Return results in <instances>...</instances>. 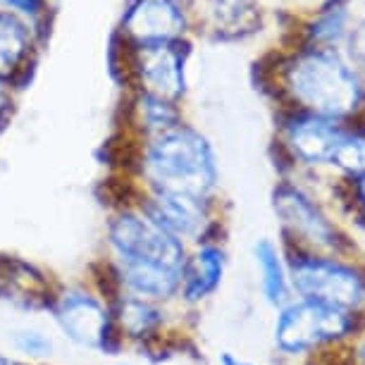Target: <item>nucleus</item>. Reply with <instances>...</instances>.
Returning a JSON list of instances; mask_svg holds the SVG:
<instances>
[{"mask_svg": "<svg viewBox=\"0 0 365 365\" xmlns=\"http://www.w3.org/2000/svg\"><path fill=\"white\" fill-rule=\"evenodd\" d=\"M256 263L260 267V277H263L260 284H263L265 299L272 306H282L287 301V274L279 253L270 241L263 239L256 244Z\"/></svg>", "mask_w": 365, "mask_h": 365, "instance_id": "obj_17", "label": "nucleus"}, {"mask_svg": "<svg viewBox=\"0 0 365 365\" xmlns=\"http://www.w3.org/2000/svg\"><path fill=\"white\" fill-rule=\"evenodd\" d=\"M129 170L134 191L212 198L217 189L215 150L184 120L146 139H129Z\"/></svg>", "mask_w": 365, "mask_h": 365, "instance_id": "obj_2", "label": "nucleus"}, {"mask_svg": "<svg viewBox=\"0 0 365 365\" xmlns=\"http://www.w3.org/2000/svg\"><path fill=\"white\" fill-rule=\"evenodd\" d=\"M351 53H354L356 63L365 67V19L356 26L354 38H351Z\"/></svg>", "mask_w": 365, "mask_h": 365, "instance_id": "obj_20", "label": "nucleus"}, {"mask_svg": "<svg viewBox=\"0 0 365 365\" xmlns=\"http://www.w3.org/2000/svg\"><path fill=\"white\" fill-rule=\"evenodd\" d=\"M292 282L303 299L320 301L336 308H354L365 294V282L356 270L327 258H315L296 251L289 258Z\"/></svg>", "mask_w": 365, "mask_h": 365, "instance_id": "obj_7", "label": "nucleus"}, {"mask_svg": "<svg viewBox=\"0 0 365 365\" xmlns=\"http://www.w3.org/2000/svg\"><path fill=\"white\" fill-rule=\"evenodd\" d=\"M191 22V8L179 0H125L117 41L127 48L177 43L187 41Z\"/></svg>", "mask_w": 365, "mask_h": 365, "instance_id": "obj_6", "label": "nucleus"}, {"mask_svg": "<svg viewBox=\"0 0 365 365\" xmlns=\"http://www.w3.org/2000/svg\"><path fill=\"white\" fill-rule=\"evenodd\" d=\"M179 3H184V5H187V8H191V10H194V5L198 3V0H179Z\"/></svg>", "mask_w": 365, "mask_h": 365, "instance_id": "obj_24", "label": "nucleus"}, {"mask_svg": "<svg viewBox=\"0 0 365 365\" xmlns=\"http://www.w3.org/2000/svg\"><path fill=\"white\" fill-rule=\"evenodd\" d=\"M127 91H139L182 106L187 96L189 41L155 43L141 48H117Z\"/></svg>", "mask_w": 365, "mask_h": 365, "instance_id": "obj_4", "label": "nucleus"}, {"mask_svg": "<svg viewBox=\"0 0 365 365\" xmlns=\"http://www.w3.org/2000/svg\"><path fill=\"white\" fill-rule=\"evenodd\" d=\"M15 349L26 356H51L53 341L38 329H22L15 336Z\"/></svg>", "mask_w": 365, "mask_h": 365, "instance_id": "obj_18", "label": "nucleus"}, {"mask_svg": "<svg viewBox=\"0 0 365 365\" xmlns=\"http://www.w3.org/2000/svg\"><path fill=\"white\" fill-rule=\"evenodd\" d=\"M205 26L217 38L249 36L260 26V8L256 0H198Z\"/></svg>", "mask_w": 365, "mask_h": 365, "instance_id": "obj_14", "label": "nucleus"}, {"mask_svg": "<svg viewBox=\"0 0 365 365\" xmlns=\"http://www.w3.org/2000/svg\"><path fill=\"white\" fill-rule=\"evenodd\" d=\"M349 136L329 122V117L320 115H299L287 122L284 127V146L296 160L318 165L334 163Z\"/></svg>", "mask_w": 365, "mask_h": 365, "instance_id": "obj_12", "label": "nucleus"}, {"mask_svg": "<svg viewBox=\"0 0 365 365\" xmlns=\"http://www.w3.org/2000/svg\"><path fill=\"white\" fill-rule=\"evenodd\" d=\"M222 365H253V363H244V361H237V358H232L230 354L222 356Z\"/></svg>", "mask_w": 365, "mask_h": 365, "instance_id": "obj_22", "label": "nucleus"}, {"mask_svg": "<svg viewBox=\"0 0 365 365\" xmlns=\"http://www.w3.org/2000/svg\"><path fill=\"white\" fill-rule=\"evenodd\" d=\"M282 81L296 106L320 117L346 115L361 98V86L354 72L322 48L303 51L289 60L282 70Z\"/></svg>", "mask_w": 365, "mask_h": 365, "instance_id": "obj_3", "label": "nucleus"}, {"mask_svg": "<svg viewBox=\"0 0 365 365\" xmlns=\"http://www.w3.org/2000/svg\"><path fill=\"white\" fill-rule=\"evenodd\" d=\"M60 329L74 344L88 349H110L115 334V320L110 301L101 299L81 287L67 289L51 303Z\"/></svg>", "mask_w": 365, "mask_h": 365, "instance_id": "obj_8", "label": "nucleus"}, {"mask_svg": "<svg viewBox=\"0 0 365 365\" xmlns=\"http://www.w3.org/2000/svg\"><path fill=\"white\" fill-rule=\"evenodd\" d=\"M106 246V274L115 294L155 303L179 294L189 258L187 244L158 225L136 201H125L108 220Z\"/></svg>", "mask_w": 365, "mask_h": 365, "instance_id": "obj_1", "label": "nucleus"}, {"mask_svg": "<svg viewBox=\"0 0 365 365\" xmlns=\"http://www.w3.org/2000/svg\"><path fill=\"white\" fill-rule=\"evenodd\" d=\"M182 106L158 96L129 91L125 106V132L129 139H146L177 122H182Z\"/></svg>", "mask_w": 365, "mask_h": 365, "instance_id": "obj_13", "label": "nucleus"}, {"mask_svg": "<svg viewBox=\"0 0 365 365\" xmlns=\"http://www.w3.org/2000/svg\"><path fill=\"white\" fill-rule=\"evenodd\" d=\"M0 365H19L15 361H8V358H0Z\"/></svg>", "mask_w": 365, "mask_h": 365, "instance_id": "obj_25", "label": "nucleus"}, {"mask_svg": "<svg viewBox=\"0 0 365 365\" xmlns=\"http://www.w3.org/2000/svg\"><path fill=\"white\" fill-rule=\"evenodd\" d=\"M225 272V253L217 244H210L208 239L196 249L194 256L187 258L182 277V296L187 301H201L208 294H212L222 279Z\"/></svg>", "mask_w": 365, "mask_h": 365, "instance_id": "obj_15", "label": "nucleus"}, {"mask_svg": "<svg viewBox=\"0 0 365 365\" xmlns=\"http://www.w3.org/2000/svg\"><path fill=\"white\" fill-rule=\"evenodd\" d=\"M351 329H356V322L354 313H349L346 308L303 299L282 311L274 327V341L287 354H303L341 339Z\"/></svg>", "mask_w": 365, "mask_h": 365, "instance_id": "obj_5", "label": "nucleus"}, {"mask_svg": "<svg viewBox=\"0 0 365 365\" xmlns=\"http://www.w3.org/2000/svg\"><path fill=\"white\" fill-rule=\"evenodd\" d=\"M351 351H322L318 365H354V356H349Z\"/></svg>", "mask_w": 365, "mask_h": 365, "instance_id": "obj_21", "label": "nucleus"}, {"mask_svg": "<svg viewBox=\"0 0 365 365\" xmlns=\"http://www.w3.org/2000/svg\"><path fill=\"white\" fill-rule=\"evenodd\" d=\"M46 34L15 12L0 8V79L22 88L31 77Z\"/></svg>", "mask_w": 365, "mask_h": 365, "instance_id": "obj_11", "label": "nucleus"}, {"mask_svg": "<svg viewBox=\"0 0 365 365\" xmlns=\"http://www.w3.org/2000/svg\"><path fill=\"white\" fill-rule=\"evenodd\" d=\"M110 311H113L115 327L132 339L155 334L163 325V313L158 311L155 301L139 299L132 294H115L110 299Z\"/></svg>", "mask_w": 365, "mask_h": 365, "instance_id": "obj_16", "label": "nucleus"}, {"mask_svg": "<svg viewBox=\"0 0 365 365\" xmlns=\"http://www.w3.org/2000/svg\"><path fill=\"white\" fill-rule=\"evenodd\" d=\"M361 361H363V365H365V344L361 346Z\"/></svg>", "mask_w": 365, "mask_h": 365, "instance_id": "obj_26", "label": "nucleus"}, {"mask_svg": "<svg viewBox=\"0 0 365 365\" xmlns=\"http://www.w3.org/2000/svg\"><path fill=\"white\" fill-rule=\"evenodd\" d=\"M17 86L8 84V81L0 79V134L8 129L12 115H15V106H17Z\"/></svg>", "mask_w": 365, "mask_h": 365, "instance_id": "obj_19", "label": "nucleus"}, {"mask_svg": "<svg viewBox=\"0 0 365 365\" xmlns=\"http://www.w3.org/2000/svg\"><path fill=\"white\" fill-rule=\"evenodd\" d=\"M358 198H361L358 203H361L363 210H365V177L361 179V182H358Z\"/></svg>", "mask_w": 365, "mask_h": 365, "instance_id": "obj_23", "label": "nucleus"}, {"mask_svg": "<svg viewBox=\"0 0 365 365\" xmlns=\"http://www.w3.org/2000/svg\"><path fill=\"white\" fill-rule=\"evenodd\" d=\"M274 212L284 227L287 244H296V251L306 253V246L313 249H336L339 239L332 225L322 217V212L315 208L308 196H303L299 189L282 184L274 191Z\"/></svg>", "mask_w": 365, "mask_h": 365, "instance_id": "obj_10", "label": "nucleus"}, {"mask_svg": "<svg viewBox=\"0 0 365 365\" xmlns=\"http://www.w3.org/2000/svg\"><path fill=\"white\" fill-rule=\"evenodd\" d=\"M134 201L177 239L205 241L210 230V201L189 194H163V191H134Z\"/></svg>", "mask_w": 365, "mask_h": 365, "instance_id": "obj_9", "label": "nucleus"}]
</instances>
